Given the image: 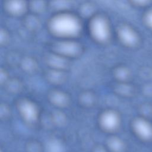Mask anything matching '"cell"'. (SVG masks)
<instances>
[{"mask_svg":"<svg viewBox=\"0 0 152 152\" xmlns=\"http://www.w3.org/2000/svg\"><path fill=\"white\" fill-rule=\"evenodd\" d=\"M122 37L128 43H133L135 40V37L134 33L128 29H125L122 32Z\"/></svg>","mask_w":152,"mask_h":152,"instance_id":"cell-4","label":"cell"},{"mask_svg":"<svg viewBox=\"0 0 152 152\" xmlns=\"http://www.w3.org/2000/svg\"><path fill=\"white\" fill-rule=\"evenodd\" d=\"M94 31L96 36L100 39L106 38L107 28L105 23L102 20H97L94 25Z\"/></svg>","mask_w":152,"mask_h":152,"instance_id":"cell-3","label":"cell"},{"mask_svg":"<svg viewBox=\"0 0 152 152\" xmlns=\"http://www.w3.org/2000/svg\"><path fill=\"white\" fill-rule=\"evenodd\" d=\"M104 124L106 126L109 128H113L116 125L117 119L113 115H109L106 117L104 119Z\"/></svg>","mask_w":152,"mask_h":152,"instance_id":"cell-5","label":"cell"},{"mask_svg":"<svg viewBox=\"0 0 152 152\" xmlns=\"http://www.w3.org/2000/svg\"><path fill=\"white\" fill-rule=\"evenodd\" d=\"M147 21L149 25L152 27V12H151L147 17Z\"/></svg>","mask_w":152,"mask_h":152,"instance_id":"cell-6","label":"cell"},{"mask_svg":"<svg viewBox=\"0 0 152 152\" xmlns=\"http://www.w3.org/2000/svg\"><path fill=\"white\" fill-rule=\"evenodd\" d=\"M52 27L58 33L72 34L77 31L78 24L74 18L64 16L55 20L52 24Z\"/></svg>","mask_w":152,"mask_h":152,"instance_id":"cell-1","label":"cell"},{"mask_svg":"<svg viewBox=\"0 0 152 152\" xmlns=\"http://www.w3.org/2000/svg\"><path fill=\"white\" fill-rule=\"evenodd\" d=\"M135 130L138 135L144 139L152 138V127L144 121H138L135 124Z\"/></svg>","mask_w":152,"mask_h":152,"instance_id":"cell-2","label":"cell"}]
</instances>
